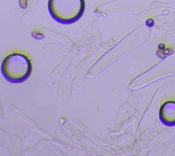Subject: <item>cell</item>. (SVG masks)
<instances>
[{"label": "cell", "instance_id": "3957f363", "mask_svg": "<svg viewBox=\"0 0 175 156\" xmlns=\"http://www.w3.org/2000/svg\"><path fill=\"white\" fill-rule=\"evenodd\" d=\"M160 120L165 125L172 126L175 125V101H167L161 106L159 110Z\"/></svg>", "mask_w": 175, "mask_h": 156}, {"label": "cell", "instance_id": "7a4b0ae2", "mask_svg": "<svg viewBox=\"0 0 175 156\" xmlns=\"http://www.w3.org/2000/svg\"><path fill=\"white\" fill-rule=\"evenodd\" d=\"M32 72V62L28 56L21 53L9 55L2 63V73L8 81L21 83Z\"/></svg>", "mask_w": 175, "mask_h": 156}, {"label": "cell", "instance_id": "6da1fadb", "mask_svg": "<svg viewBox=\"0 0 175 156\" xmlns=\"http://www.w3.org/2000/svg\"><path fill=\"white\" fill-rule=\"evenodd\" d=\"M85 9L84 0H49L48 10L55 20L69 24L78 20Z\"/></svg>", "mask_w": 175, "mask_h": 156}]
</instances>
